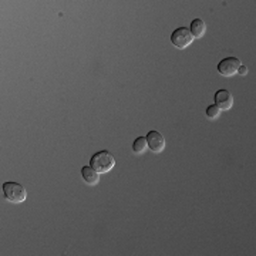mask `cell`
<instances>
[{"mask_svg": "<svg viewBox=\"0 0 256 256\" xmlns=\"http://www.w3.org/2000/svg\"><path fill=\"white\" fill-rule=\"evenodd\" d=\"M116 165V158L111 156L108 151L102 150L96 152L90 160V166H92L98 174H107Z\"/></svg>", "mask_w": 256, "mask_h": 256, "instance_id": "obj_1", "label": "cell"}, {"mask_svg": "<svg viewBox=\"0 0 256 256\" xmlns=\"http://www.w3.org/2000/svg\"><path fill=\"white\" fill-rule=\"evenodd\" d=\"M3 196L12 204H22L28 198V191L23 185L18 182H4L2 186Z\"/></svg>", "mask_w": 256, "mask_h": 256, "instance_id": "obj_2", "label": "cell"}, {"mask_svg": "<svg viewBox=\"0 0 256 256\" xmlns=\"http://www.w3.org/2000/svg\"><path fill=\"white\" fill-rule=\"evenodd\" d=\"M192 42H194V37H192L190 28H175L171 34V43L174 44L176 48H186L188 46H191Z\"/></svg>", "mask_w": 256, "mask_h": 256, "instance_id": "obj_3", "label": "cell"}, {"mask_svg": "<svg viewBox=\"0 0 256 256\" xmlns=\"http://www.w3.org/2000/svg\"><path fill=\"white\" fill-rule=\"evenodd\" d=\"M239 66H240V62H239L236 57H226V58L220 60L216 68H218L220 76H224V77H232V76L238 74Z\"/></svg>", "mask_w": 256, "mask_h": 256, "instance_id": "obj_4", "label": "cell"}, {"mask_svg": "<svg viewBox=\"0 0 256 256\" xmlns=\"http://www.w3.org/2000/svg\"><path fill=\"white\" fill-rule=\"evenodd\" d=\"M148 148L152 152H162L165 148V138L161 132L158 131H150L146 136Z\"/></svg>", "mask_w": 256, "mask_h": 256, "instance_id": "obj_5", "label": "cell"}, {"mask_svg": "<svg viewBox=\"0 0 256 256\" xmlns=\"http://www.w3.org/2000/svg\"><path fill=\"white\" fill-rule=\"evenodd\" d=\"M214 98H215V106L220 111L230 110L232 106H234V97H232V94L228 90H218V92H215Z\"/></svg>", "mask_w": 256, "mask_h": 256, "instance_id": "obj_6", "label": "cell"}, {"mask_svg": "<svg viewBox=\"0 0 256 256\" xmlns=\"http://www.w3.org/2000/svg\"><path fill=\"white\" fill-rule=\"evenodd\" d=\"M82 180H84V182L87 184V185H97V184L100 182V174L92 168V166H82Z\"/></svg>", "mask_w": 256, "mask_h": 256, "instance_id": "obj_7", "label": "cell"}, {"mask_svg": "<svg viewBox=\"0 0 256 256\" xmlns=\"http://www.w3.org/2000/svg\"><path fill=\"white\" fill-rule=\"evenodd\" d=\"M190 32L194 38H201L206 32V24L202 18H194L190 26Z\"/></svg>", "mask_w": 256, "mask_h": 256, "instance_id": "obj_8", "label": "cell"}, {"mask_svg": "<svg viewBox=\"0 0 256 256\" xmlns=\"http://www.w3.org/2000/svg\"><path fill=\"white\" fill-rule=\"evenodd\" d=\"M146 148H148V144H146V137H138L134 140V142H132L134 154H142V152H146Z\"/></svg>", "mask_w": 256, "mask_h": 256, "instance_id": "obj_9", "label": "cell"}, {"mask_svg": "<svg viewBox=\"0 0 256 256\" xmlns=\"http://www.w3.org/2000/svg\"><path fill=\"white\" fill-rule=\"evenodd\" d=\"M205 114H206V117H208L210 120H215L220 117V110L216 107V106H215V104H212V106H210V107L205 110Z\"/></svg>", "mask_w": 256, "mask_h": 256, "instance_id": "obj_10", "label": "cell"}, {"mask_svg": "<svg viewBox=\"0 0 256 256\" xmlns=\"http://www.w3.org/2000/svg\"><path fill=\"white\" fill-rule=\"evenodd\" d=\"M248 73V67L245 66V64H240L238 68V74H240V76H246Z\"/></svg>", "mask_w": 256, "mask_h": 256, "instance_id": "obj_11", "label": "cell"}]
</instances>
